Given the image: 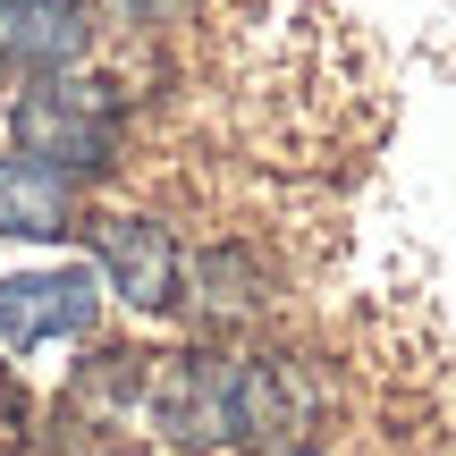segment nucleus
Wrapping results in <instances>:
<instances>
[{
    "label": "nucleus",
    "instance_id": "nucleus-10",
    "mask_svg": "<svg viewBox=\"0 0 456 456\" xmlns=\"http://www.w3.org/2000/svg\"><path fill=\"white\" fill-rule=\"evenodd\" d=\"M110 456H127V448H110Z\"/></svg>",
    "mask_w": 456,
    "mask_h": 456
},
{
    "label": "nucleus",
    "instance_id": "nucleus-9",
    "mask_svg": "<svg viewBox=\"0 0 456 456\" xmlns=\"http://www.w3.org/2000/svg\"><path fill=\"white\" fill-rule=\"evenodd\" d=\"M288 456H330V448H288Z\"/></svg>",
    "mask_w": 456,
    "mask_h": 456
},
{
    "label": "nucleus",
    "instance_id": "nucleus-5",
    "mask_svg": "<svg viewBox=\"0 0 456 456\" xmlns=\"http://www.w3.org/2000/svg\"><path fill=\"white\" fill-rule=\"evenodd\" d=\"M94 51L77 0H0V77H68V68Z\"/></svg>",
    "mask_w": 456,
    "mask_h": 456
},
{
    "label": "nucleus",
    "instance_id": "nucleus-2",
    "mask_svg": "<svg viewBox=\"0 0 456 456\" xmlns=\"http://www.w3.org/2000/svg\"><path fill=\"white\" fill-rule=\"evenodd\" d=\"M118 127H127V102L102 77H43L34 94L9 102V135L26 161L60 169V178H85V169H110Z\"/></svg>",
    "mask_w": 456,
    "mask_h": 456
},
{
    "label": "nucleus",
    "instance_id": "nucleus-8",
    "mask_svg": "<svg viewBox=\"0 0 456 456\" xmlns=\"http://www.w3.org/2000/svg\"><path fill=\"white\" fill-rule=\"evenodd\" d=\"M186 9L195 0H110V17H127V26H178Z\"/></svg>",
    "mask_w": 456,
    "mask_h": 456
},
{
    "label": "nucleus",
    "instance_id": "nucleus-6",
    "mask_svg": "<svg viewBox=\"0 0 456 456\" xmlns=\"http://www.w3.org/2000/svg\"><path fill=\"white\" fill-rule=\"evenodd\" d=\"M77 228V178L26 161V152H0V237H26V245H51Z\"/></svg>",
    "mask_w": 456,
    "mask_h": 456
},
{
    "label": "nucleus",
    "instance_id": "nucleus-4",
    "mask_svg": "<svg viewBox=\"0 0 456 456\" xmlns=\"http://www.w3.org/2000/svg\"><path fill=\"white\" fill-rule=\"evenodd\" d=\"M85 237H94V254H102V279H110L135 313H169V305H178V271H186V262H178V245H169L161 220L102 212Z\"/></svg>",
    "mask_w": 456,
    "mask_h": 456
},
{
    "label": "nucleus",
    "instance_id": "nucleus-1",
    "mask_svg": "<svg viewBox=\"0 0 456 456\" xmlns=\"http://www.w3.org/2000/svg\"><path fill=\"white\" fill-rule=\"evenodd\" d=\"M152 423L169 448H245L288 431L296 406L262 355H169L152 363Z\"/></svg>",
    "mask_w": 456,
    "mask_h": 456
},
{
    "label": "nucleus",
    "instance_id": "nucleus-3",
    "mask_svg": "<svg viewBox=\"0 0 456 456\" xmlns=\"http://www.w3.org/2000/svg\"><path fill=\"white\" fill-rule=\"evenodd\" d=\"M94 313H102L94 271H17V279H0V346H9V355L85 338Z\"/></svg>",
    "mask_w": 456,
    "mask_h": 456
},
{
    "label": "nucleus",
    "instance_id": "nucleus-7",
    "mask_svg": "<svg viewBox=\"0 0 456 456\" xmlns=\"http://www.w3.org/2000/svg\"><path fill=\"white\" fill-rule=\"evenodd\" d=\"M178 288H195L203 322H245V313H262V279L245 271V254H203L195 271H178Z\"/></svg>",
    "mask_w": 456,
    "mask_h": 456
}]
</instances>
